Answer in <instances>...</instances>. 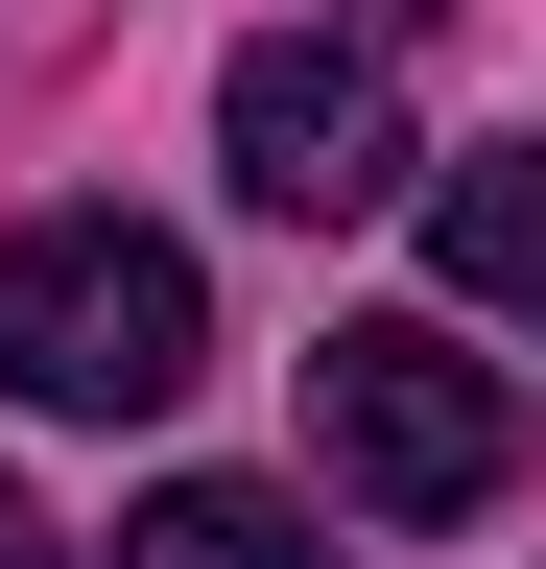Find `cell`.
Segmentation results:
<instances>
[{"mask_svg": "<svg viewBox=\"0 0 546 569\" xmlns=\"http://www.w3.org/2000/svg\"><path fill=\"white\" fill-rule=\"evenodd\" d=\"M190 356H215V284L167 213H24L0 238V403L143 427V403H190Z\"/></svg>", "mask_w": 546, "mask_h": 569, "instance_id": "6da1fadb", "label": "cell"}, {"mask_svg": "<svg viewBox=\"0 0 546 569\" xmlns=\"http://www.w3.org/2000/svg\"><path fill=\"white\" fill-rule=\"evenodd\" d=\"M309 451L357 522H499V475H523V403H499V356H451V332H309Z\"/></svg>", "mask_w": 546, "mask_h": 569, "instance_id": "7a4b0ae2", "label": "cell"}, {"mask_svg": "<svg viewBox=\"0 0 546 569\" xmlns=\"http://www.w3.org/2000/svg\"><path fill=\"white\" fill-rule=\"evenodd\" d=\"M215 167H238V213H286V238H357V213H404V71L357 24H261L215 71Z\"/></svg>", "mask_w": 546, "mask_h": 569, "instance_id": "3957f363", "label": "cell"}, {"mask_svg": "<svg viewBox=\"0 0 546 569\" xmlns=\"http://www.w3.org/2000/svg\"><path fill=\"white\" fill-rule=\"evenodd\" d=\"M428 261H451L499 332H546V142H475V167L428 190Z\"/></svg>", "mask_w": 546, "mask_h": 569, "instance_id": "277c9868", "label": "cell"}, {"mask_svg": "<svg viewBox=\"0 0 546 569\" xmlns=\"http://www.w3.org/2000/svg\"><path fill=\"white\" fill-rule=\"evenodd\" d=\"M119 569H332V546H309L261 475H167L143 522H119Z\"/></svg>", "mask_w": 546, "mask_h": 569, "instance_id": "5b68a950", "label": "cell"}, {"mask_svg": "<svg viewBox=\"0 0 546 569\" xmlns=\"http://www.w3.org/2000/svg\"><path fill=\"white\" fill-rule=\"evenodd\" d=\"M0 569H48V498H24V475H0Z\"/></svg>", "mask_w": 546, "mask_h": 569, "instance_id": "8992f818", "label": "cell"}, {"mask_svg": "<svg viewBox=\"0 0 546 569\" xmlns=\"http://www.w3.org/2000/svg\"><path fill=\"white\" fill-rule=\"evenodd\" d=\"M332 24H357V48H404V24H428V0H332Z\"/></svg>", "mask_w": 546, "mask_h": 569, "instance_id": "52a82bcc", "label": "cell"}]
</instances>
